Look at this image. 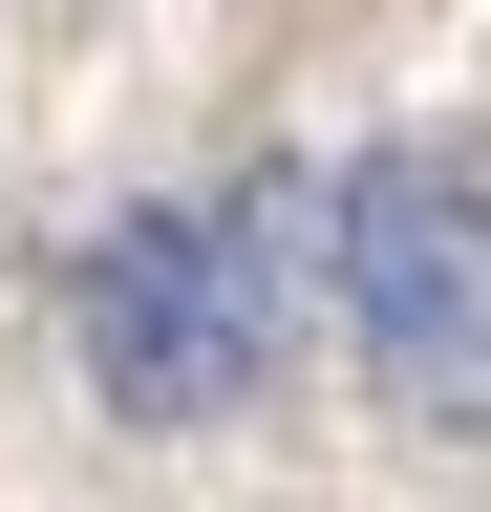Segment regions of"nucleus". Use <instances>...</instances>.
Segmentation results:
<instances>
[{"mask_svg":"<svg viewBox=\"0 0 491 512\" xmlns=\"http://www.w3.org/2000/svg\"><path fill=\"white\" fill-rule=\"evenodd\" d=\"M299 278H342V192H299V171L86 235V384L129 427H235L299 342Z\"/></svg>","mask_w":491,"mask_h":512,"instance_id":"nucleus-1","label":"nucleus"},{"mask_svg":"<svg viewBox=\"0 0 491 512\" xmlns=\"http://www.w3.org/2000/svg\"><path fill=\"white\" fill-rule=\"evenodd\" d=\"M342 320H363V384L406 427H491V192L449 150L342 171Z\"/></svg>","mask_w":491,"mask_h":512,"instance_id":"nucleus-2","label":"nucleus"}]
</instances>
